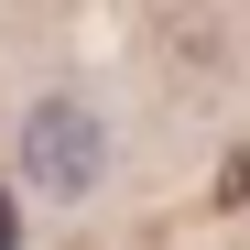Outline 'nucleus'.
Returning <instances> with one entry per match:
<instances>
[{
    "instance_id": "1",
    "label": "nucleus",
    "mask_w": 250,
    "mask_h": 250,
    "mask_svg": "<svg viewBox=\"0 0 250 250\" xmlns=\"http://www.w3.org/2000/svg\"><path fill=\"white\" fill-rule=\"evenodd\" d=\"M11 163H22V185L33 196H55V207H87L98 185H109V120L87 109V98H33L22 109V131H11Z\"/></svg>"
},
{
    "instance_id": "2",
    "label": "nucleus",
    "mask_w": 250,
    "mask_h": 250,
    "mask_svg": "<svg viewBox=\"0 0 250 250\" xmlns=\"http://www.w3.org/2000/svg\"><path fill=\"white\" fill-rule=\"evenodd\" d=\"M0 250H22V196L0 185Z\"/></svg>"
}]
</instances>
